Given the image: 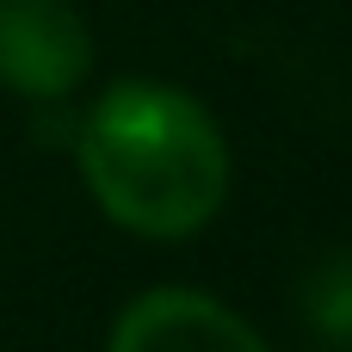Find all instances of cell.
Instances as JSON below:
<instances>
[{"mask_svg": "<svg viewBox=\"0 0 352 352\" xmlns=\"http://www.w3.org/2000/svg\"><path fill=\"white\" fill-rule=\"evenodd\" d=\"M80 173L99 210L136 235L179 241L229 192V148L210 111L161 80H118L80 124Z\"/></svg>", "mask_w": 352, "mask_h": 352, "instance_id": "cell-1", "label": "cell"}, {"mask_svg": "<svg viewBox=\"0 0 352 352\" xmlns=\"http://www.w3.org/2000/svg\"><path fill=\"white\" fill-rule=\"evenodd\" d=\"M93 68V31L68 0H0V87L62 99Z\"/></svg>", "mask_w": 352, "mask_h": 352, "instance_id": "cell-2", "label": "cell"}, {"mask_svg": "<svg viewBox=\"0 0 352 352\" xmlns=\"http://www.w3.org/2000/svg\"><path fill=\"white\" fill-rule=\"evenodd\" d=\"M111 352H266V340L204 291H148L118 316Z\"/></svg>", "mask_w": 352, "mask_h": 352, "instance_id": "cell-3", "label": "cell"}]
</instances>
